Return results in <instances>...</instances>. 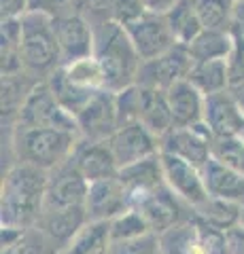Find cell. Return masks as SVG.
Returning <instances> with one entry per match:
<instances>
[{"label": "cell", "mask_w": 244, "mask_h": 254, "mask_svg": "<svg viewBox=\"0 0 244 254\" xmlns=\"http://www.w3.org/2000/svg\"><path fill=\"white\" fill-rule=\"evenodd\" d=\"M123 30L128 32L134 49H136V53L140 55L143 62L155 60L166 51H170L172 47H176L174 34H172V30L168 26L166 15L145 13L140 19L128 23Z\"/></svg>", "instance_id": "ba28073f"}, {"label": "cell", "mask_w": 244, "mask_h": 254, "mask_svg": "<svg viewBox=\"0 0 244 254\" xmlns=\"http://www.w3.org/2000/svg\"><path fill=\"white\" fill-rule=\"evenodd\" d=\"M111 254H163V252H162L160 235L149 233V235L138 237V240L113 242Z\"/></svg>", "instance_id": "8d00e7d4"}, {"label": "cell", "mask_w": 244, "mask_h": 254, "mask_svg": "<svg viewBox=\"0 0 244 254\" xmlns=\"http://www.w3.org/2000/svg\"><path fill=\"white\" fill-rule=\"evenodd\" d=\"M53 17L43 11H28L21 17V60L32 74H51L62 66Z\"/></svg>", "instance_id": "277c9868"}, {"label": "cell", "mask_w": 244, "mask_h": 254, "mask_svg": "<svg viewBox=\"0 0 244 254\" xmlns=\"http://www.w3.org/2000/svg\"><path fill=\"white\" fill-rule=\"evenodd\" d=\"M140 87V106H138V121L143 123L149 131H153L157 138L168 133L172 127V115L168 106L166 91L149 89V87Z\"/></svg>", "instance_id": "7402d4cb"}, {"label": "cell", "mask_w": 244, "mask_h": 254, "mask_svg": "<svg viewBox=\"0 0 244 254\" xmlns=\"http://www.w3.org/2000/svg\"><path fill=\"white\" fill-rule=\"evenodd\" d=\"M172 125L193 127L204 123V95L189 81H180L166 91Z\"/></svg>", "instance_id": "44dd1931"}, {"label": "cell", "mask_w": 244, "mask_h": 254, "mask_svg": "<svg viewBox=\"0 0 244 254\" xmlns=\"http://www.w3.org/2000/svg\"><path fill=\"white\" fill-rule=\"evenodd\" d=\"M204 125L212 138H236L244 131V113L232 91L212 93L204 98Z\"/></svg>", "instance_id": "9a60e30c"}, {"label": "cell", "mask_w": 244, "mask_h": 254, "mask_svg": "<svg viewBox=\"0 0 244 254\" xmlns=\"http://www.w3.org/2000/svg\"><path fill=\"white\" fill-rule=\"evenodd\" d=\"M2 254H60V250L41 229L30 227L11 246L2 248Z\"/></svg>", "instance_id": "d6a6232c"}, {"label": "cell", "mask_w": 244, "mask_h": 254, "mask_svg": "<svg viewBox=\"0 0 244 254\" xmlns=\"http://www.w3.org/2000/svg\"><path fill=\"white\" fill-rule=\"evenodd\" d=\"M132 208L130 195L125 190L119 176L91 182L87 189V199H85V212L87 220H113L125 210Z\"/></svg>", "instance_id": "2e32d148"}, {"label": "cell", "mask_w": 244, "mask_h": 254, "mask_svg": "<svg viewBox=\"0 0 244 254\" xmlns=\"http://www.w3.org/2000/svg\"><path fill=\"white\" fill-rule=\"evenodd\" d=\"M23 74H15V76H2V117H11V115H19V110L26 102L28 93L32 91V87H23Z\"/></svg>", "instance_id": "836d02e7"}, {"label": "cell", "mask_w": 244, "mask_h": 254, "mask_svg": "<svg viewBox=\"0 0 244 254\" xmlns=\"http://www.w3.org/2000/svg\"><path fill=\"white\" fill-rule=\"evenodd\" d=\"M93 55L104 72V89L119 93L136 85L143 60L134 49L128 32L113 19L102 23L96 32V49Z\"/></svg>", "instance_id": "7a4b0ae2"}, {"label": "cell", "mask_w": 244, "mask_h": 254, "mask_svg": "<svg viewBox=\"0 0 244 254\" xmlns=\"http://www.w3.org/2000/svg\"><path fill=\"white\" fill-rule=\"evenodd\" d=\"M17 125L23 127H53V129H64L79 136L77 119L60 106L51 87L47 81H38L32 91L28 93L26 102L17 115Z\"/></svg>", "instance_id": "5b68a950"}, {"label": "cell", "mask_w": 244, "mask_h": 254, "mask_svg": "<svg viewBox=\"0 0 244 254\" xmlns=\"http://www.w3.org/2000/svg\"><path fill=\"white\" fill-rule=\"evenodd\" d=\"M87 222L89 220H87L85 208L49 210V212L41 214V218L36 222V229H41V231L51 240V244L62 252Z\"/></svg>", "instance_id": "ffe728a7"}, {"label": "cell", "mask_w": 244, "mask_h": 254, "mask_svg": "<svg viewBox=\"0 0 244 254\" xmlns=\"http://www.w3.org/2000/svg\"><path fill=\"white\" fill-rule=\"evenodd\" d=\"M240 227H244V205H242V214H240Z\"/></svg>", "instance_id": "ee69618b"}, {"label": "cell", "mask_w": 244, "mask_h": 254, "mask_svg": "<svg viewBox=\"0 0 244 254\" xmlns=\"http://www.w3.org/2000/svg\"><path fill=\"white\" fill-rule=\"evenodd\" d=\"M106 142L113 150L119 170L162 153L160 138H157L153 131H149L140 121L121 125Z\"/></svg>", "instance_id": "30bf717a"}, {"label": "cell", "mask_w": 244, "mask_h": 254, "mask_svg": "<svg viewBox=\"0 0 244 254\" xmlns=\"http://www.w3.org/2000/svg\"><path fill=\"white\" fill-rule=\"evenodd\" d=\"M160 242H162L163 254H202L191 216H189L183 225H178L172 229V231L160 235Z\"/></svg>", "instance_id": "f546056e"}, {"label": "cell", "mask_w": 244, "mask_h": 254, "mask_svg": "<svg viewBox=\"0 0 244 254\" xmlns=\"http://www.w3.org/2000/svg\"><path fill=\"white\" fill-rule=\"evenodd\" d=\"M47 85L51 87L53 95H56V100L60 102V106L68 110L70 115H73L77 119V115L81 113V110L89 104V100L96 95L98 91L93 89H85V87H79L75 85L73 81L68 78L66 70L64 68H56L53 72L47 76Z\"/></svg>", "instance_id": "cb8c5ba5"}, {"label": "cell", "mask_w": 244, "mask_h": 254, "mask_svg": "<svg viewBox=\"0 0 244 254\" xmlns=\"http://www.w3.org/2000/svg\"><path fill=\"white\" fill-rule=\"evenodd\" d=\"M202 178L208 197L244 205V174H240L238 170L210 157L202 168Z\"/></svg>", "instance_id": "d6986e66"}, {"label": "cell", "mask_w": 244, "mask_h": 254, "mask_svg": "<svg viewBox=\"0 0 244 254\" xmlns=\"http://www.w3.org/2000/svg\"><path fill=\"white\" fill-rule=\"evenodd\" d=\"M77 170L83 174V178L89 182L115 178L119 174V165L115 161V155L108 142H91V140H79L73 157Z\"/></svg>", "instance_id": "e0dca14e"}, {"label": "cell", "mask_w": 244, "mask_h": 254, "mask_svg": "<svg viewBox=\"0 0 244 254\" xmlns=\"http://www.w3.org/2000/svg\"><path fill=\"white\" fill-rule=\"evenodd\" d=\"M187 81L198 89L204 98L212 93L230 91V70L227 60H212V62H193Z\"/></svg>", "instance_id": "d4e9b609"}, {"label": "cell", "mask_w": 244, "mask_h": 254, "mask_svg": "<svg viewBox=\"0 0 244 254\" xmlns=\"http://www.w3.org/2000/svg\"><path fill=\"white\" fill-rule=\"evenodd\" d=\"M227 70H230V91L234 95L244 91V36H234Z\"/></svg>", "instance_id": "d590c367"}, {"label": "cell", "mask_w": 244, "mask_h": 254, "mask_svg": "<svg viewBox=\"0 0 244 254\" xmlns=\"http://www.w3.org/2000/svg\"><path fill=\"white\" fill-rule=\"evenodd\" d=\"M176 2H180V0H143V4L147 6V11L157 13V15H166Z\"/></svg>", "instance_id": "60d3db41"}, {"label": "cell", "mask_w": 244, "mask_h": 254, "mask_svg": "<svg viewBox=\"0 0 244 254\" xmlns=\"http://www.w3.org/2000/svg\"><path fill=\"white\" fill-rule=\"evenodd\" d=\"M162 165L163 176H166V187L178 199H183L189 208H195V205L208 199L200 168L170 153H162Z\"/></svg>", "instance_id": "5bb4252c"}, {"label": "cell", "mask_w": 244, "mask_h": 254, "mask_svg": "<svg viewBox=\"0 0 244 254\" xmlns=\"http://www.w3.org/2000/svg\"><path fill=\"white\" fill-rule=\"evenodd\" d=\"M191 68H193V60L189 55L187 47L176 45L170 51L160 55V58L143 62L136 85H143V87L157 89V91H168L176 83L187 81Z\"/></svg>", "instance_id": "8992f818"}, {"label": "cell", "mask_w": 244, "mask_h": 254, "mask_svg": "<svg viewBox=\"0 0 244 254\" xmlns=\"http://www.w3.org/2000/svg\"><path fill=\"white\" fill-rule=\"evenodd\" d=\"M53 30H56L58 47H60V62L62 66L73 64L77 60L89 58L96 49V34L91 32L81 15L66 13L53 17Z\"/></svg>", "instance_id": "7c38bea8"}, {"label": "cell", "mask_w": 244, "mask_h": 254, "mask_svg": "<svg viewBox=\"0 0 244 254\" xmlns=\"http://www.w3.org/2000/svg\"><path fill=\"white\" fill-rule=\"evenodd\" d=\"M30 4V11H43V13H51V9H56V6H62L64 4V0H28Z\"/></svg>", "instance_id": "b9f144b4"}, {"label": "cell", "mask_w": 244, "mask_h": 254, "mask_svg": "<svg viewBox=\"0 0 244 254\" xmlns=\"http://www.w3.org/2000/svg\"><path fill=\"white\" fill-rule=\"evenodd\" d=\"M119 180L123 182L125 190L130 195L132 205L145 195L153 193V190L166 187V176H163V165H162V153L155 157L143 159L138 163H132L128 168L119 170Z\"/></svg>", "instance_id": "ac0fdd59"}, {"label": "cell", "mask_w": 244, "mask_h": 254, "mask_svg": "<svg viewBox=\"0 0 244 254\" xmlns=\"http://www.w3.org/2000/svg\"><path fill=\"white\" fill-rule=\"evenodd\" d=\"M151 229H149L147 220L143 218L136 208L125 210L123 214H119L117 218L111 220V235L113 242H128V240H138L143 235H149Z\"/></svg>", "instance_id": "1f68e13d"}, {"label": "cell", "mask_w": 244, "mask_h": 254, "mask_svg": "<svg viewBox=\"0 0 244 254\" xmlns=\"http://www.w3.org/2000/svg\"><path fill=\"white\" fill-rule=\"evenodd\" d=\"M180 201L183 199H178L168 187H162L153 190V193L145 195L143 199H138L132 208H136L143 214L151 233L163 235L185 222V212Z\"/></svg>", "instance_id": "4fadbf2b"}, {"label": "cell", "mask_w": 244, "mask_h": 254, "mask_svg": "<svg viewBox=\"0 0 244 254\" xmlns=\"http://www.w3.org/2000/svg\"><path fill=\"white\" fill-rule=\"evenodd\" d=\"M30 11L28 0H0V15L2 19H21Z\"/></svg>", "instance_id": "f35d334b"}, {"label": "cell", "mask_w": 244, "mask_h": 254, "mask_svg": "<svg viewBox=\"0 0 244 254\" xmlns=\"http://www.w3.org/2000/svg\"><path fill=\"white\" fill-rule=\"evenodd\" d=\"M166 19H168L172 34H174L176 45H183V47L191 45L193 38L204 30L198 13H195L193 4H191V0H180V2H176L166 13Z\"/></svg>", "instance_id": "83f0119b"}, {"label": "cell", "mask_w": 244, "mask_h": 254, "mask_svg": "<svg viewBox=\"0 0 244 254\" xmlns=\"http://www.w3.org/2000/svg\"><path fill=\"white\" fill-rule=\"evenodd\" d=\"M89 182L77 170L73 159L62 163L60 168L49 172L45 195V210H70V208H85Z\"/></svg>", "instance_id": "52a82bcc"}, {"label": "cell", "mask_w": 244, "mask_h": 254, "mask_svg": "<svg viewBox=\"0 0 244 254\" xmlns=\"http://www.w3.org/2000/svg\"><path fill=\"white\" fill-rule=\"evenodd\" d=\"M145 13H151V11H147L143 0H113V4H111V15H113L111 19L123 28L128 23L140 19Z\"/></svg>", "instance_id": "74e56055"}, {"label": "cell", "mask_w": 244, "mask_h": 254, "mask_svg": "<svg viewBox=\"0 0 244 254\" xmlns=\"http://www.w3.org/2000/svg\"><path fill=\"white\" fill-rule=\"evenodd\" d=\"M234 47L232 32L223 30H202L198 36L187 45V51L193 62H212V60H227Z\"/></svg>", "instance_id": "484cf974"}, {"label": "cell", "mask_w": 244, "mask_h": 254, "mask_svg": "<svg viewBox=\"0 0 244 254\" xmlns=\"http://www.w3.org/2000/svg\"><path fill=\"white\" fill-rule=\"evenodd\" d=\"M230 32L232 36H244V0H234Z\"/></svg>", "instance_id": "ab89813d"}, {"label": "cell", "mask_w": 244, "mask_h": 254, "mask_svg": "<svg viewBox=\"0 0 244 254\" xmlns=\"http://www.w3.org/2000/svg\"><path fill=\"white\" fill-rule=\"evenodd\" d=\"M193 216L200 218L206 225L219 229V231H230V229L240 225V214L242 205L225 199H217V197H208L206 201L191 208Z\"/></svg>", "instance_id": "4316f807"}, {"label": "cell", "mask_w": 244, "mask_h": 254, "mask_svg": "<svg viewBox=\"0 0 244 254\" xmlns=\"http://www.w3.org/2000/svg\"><path fill=\"white\" fill-rule=\"evenodd\" d=\"M236 98H238V104H240V108H242V113H244V91H240V93H236Z\"/></svg>", "instance_id": "7bdbcfd3"}, {"label": "cell", "mask_w": 244, "mask_h": 254, "mask_svg": "<svg viewBox=\"0 0 244 254\" xmlns=\"http://www.w3.org/2000/svg\"><path fill=\"white\" fill-rule=\"evenodd\" d=\"M111 220L87 222L60 254H111Z\"/></svg>", "instance_id": "603a6c76"}, {"label": "cell", "mask_w": 244, "mask_h": 254, "mask_svg": "<svg viewBox=\"0 0 244 254\" xmlns=\"http://www.w3.org/2000/svg\"><path fill=\"white\" fill-rule=\"evenodd\" d=\"M212 157L244 174V138L236 136V138L212 140Z\"/></svg>", "instance_id": "e575fe53"}, {"label": "cell", "mask_w": 244, "mask_h": 254, "mask_svg": "<svg viewBox=\"0 0 244 254\" xmlns=\"http://www.w3.org/2000/svg\"><path fill=\"white\" fill-rule=\"evenodd\" d=\"M79 133L83 140L106 142L119 129V113H117V93L100 89L89 104L77 115Z\"/></svg>", "instance_id": "9c48e42d"}, {"label": "cell", "mask_w": 244, "mask_h": 254, "mask_svg": "<svg viewBox=\"0 0 244 254\" xmlns=\"http://www.w3.org/2000/svg\"><path fill=\"white\" fill-rule=\"evenodd\" d=\"M204 30L230 32L234 0H191Z\"/></svg>", "instance_id": "f1b7e54d"}, {"label": "cell", "mask_w": 244, "mask_h": 254, "mask_svg": "<svg viewBox=\"0 0 244 254\" xmlns=\"http://www.w3.org/2000/svg\"><path fill=\"white\" fill-rule=\"evenodd\" d=\"M49 172L28 163H15L2 180L0 218L2 227L30 229L36 227L45 210Z\"/></svg>", "instance_id": "6da1fadb"}, {"label": "cell", "mask_w": 244, "mask_h": 254, "mask_svg": "<svg viewBox=\"0 0 244 254\" xmlns=\"http://www.w3.org/2000/svg\"><path fill=\"white\" fill-rule=\"evenodd\" d=\"M66 70L68 78L79 87H85V89H93L100 91L104 89V72H102L100 64L96 60V55H89V58L77 60L73 64H66L62 66Z\"/></svg>", "instance_id": "4dcf8cb0"}, {"label": "cell", "mask_w": 244, "mask_h": 254, "mask_svg": "<svg viewBox=\"0 0 244 254\" xmlns=\"http://www.w3.org/2000/svg\"><path fill=\"white\" fill-rule=\"evenodd\" d=\"M212 140L215 138L204 123L193 127H172L160 138V148L162 153L180 157L202 170L212 157Z\"/></svg>", "instance_id": "8fae6325"}, {"label": "cell", "mask_w": 244, "mask_h": 254, "mask_svg": "<svg viewBox=\"0 0 244 254\" xmlns=\"http://www.w3.org/2000/svg\"><path fill=\"white\" fill-rule=\"evenodd\" d=\"M77 133L53 127H23L17 125L13 133V148L17 163H28L41 170H56L73 157L79 144Z\"/></svg>", "instance_id": "3957f363"}]
</instances>
